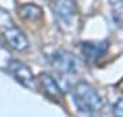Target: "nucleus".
I'll list each match as a JSON object with an SVG mask.
<instances>
[{"label":"nucleus","mask_w":123,"mask_h":117,"mask_svg":"<svg viewBox=\"0 0 123 117\" xmlns=\"http://www.w3.org/2000/svg\"><path fill=\"white\" fill-rule=\"evenodd\" d=\"M19 15L29 21H37L43 17V10L36 4H23L19 8Z\"/></svg>","instance_id":"obj_8"},{"label":"nucleus","mask_w":123,"mask_h":117,"mask_svg":"<svg viewBox=\"0 0 123 117\" xmlns=\"http://www.w3.org/2000/svg\"><path fill=\"white\" fill-rule=\"evenodd\" d=\"M3 35H4V39L7 40V43L10 44V47L15 51H26L29 48V40H27L26 35L23 33L19 28H17L15 25H10L6 29H3Z\"/></svg>","instance_id":"obj_5"},{"label":"nucleus","mask_w":123,"mask_h":117,"mask_svg":"<svg viewBox=\"0 0 123 117\" xmlns=\"http://www.w3.org/2000/svg\"><path fill=\"white\" fill-rule=\"evenodd\" d=\"M49 65L60 73L73 74L78 70V61L74 55L66 50H55L47 57Z\"/></svg>","instance_id":"obj_2"},{"label":"nucleus","mask_w":123,"mask_h":117,"mask_svg":"<svg viewBox=\"0 0 123 117\" xmlns=\"http://www.w3.org/2000/svg\"><path fill=\"white\" fill-rule=\"evenodd\" d=\"M12 23L14 22H12V19H11V17H10V14L0 8V26H3V29H6L7 26L12 25Z\"/></svg>","instance_id":"obj_10"},{"label":"nucleus","mask_w":123,"mask_h":117,"mask_svg":"<svg viewBox=\"0 0 123 117\" xmlns=\"http://www.w3.org/2000/svg\"><path fill=\"white\" fill-rule=\"evenodd\" d=\"M114 17H115V22L119 26H123V3L118 6V8L114 11Z\"/></svg>","instance_id":"obj_11"},{"label":"nucleus","mask_w":123,"mask_h":117,"mask_svg":"<svg viewBox=\"0 0 123 117\" xmlns=\"http://www.w3.org/2000/svg\"><path fill=\"white\" fill-rule=\"evenodd\" d=\"M51 8L57 22L64 25H68L77 13V6L74 0H53Z\"/></svg>","instance_id":"obj_4"},{"label":"nucleus","mask_w":123,"mask_h":117,"mask_svg":"<svg viewBox=\"0 0 123 117\" xmlns=\"http://www.w3.org/2000/svg\"><path fill=\"white\" fill-rule=\"evenodd\" d=\"M108 43L105 41H85L81 43V52L88 62H94L107 52Z\"/></svg>","instance_id":"obj_7"},{"label":"nucleus","mask_w":123,"mask_h":117,"mask_svg":"<svg viewBox=\"0 0 123 117\" xmlns=\"http://www.w3.org/2000/svg\"><path fill=\"white\" fill-rule=\"evenodd\" d=\"M110 1H111V4H114V6H119L123 3V0H110Z\"/></svg>","instance_id":"obj_12"},{"label":"nucleus","mask_w":123,"mask_h":117,"mask_svg":"<svg viewBox=\"0 0 123 117\" xmlns=\"http://www.w3.org/2000/svg\"><path fill=\"white\" fill-rule=\"evenodd\" d=\"M37 80H38L40 87L44 91V94L51 101L56 102V103H60L63 101V91H62V88L59 87L56 80L51 74H48V73H40Z\"/></svg>","instance_id":"obj_6"},{"label":"nucleus","mask_w":123,"mask_h":117,"mask_svg":"<svg viewBox=\"0 0 123 117\" xmlns=\"http://www.w3.org/2000/svg\"><path fill=\"white\" fill-rule=\"evenodd\" d=\"M7 70L15 79V81H18L25 88L33 90L36 87V79L33 76V72L30 70V68L27 66L26 63H23L22 61L11 59L8 62V65H7Z\"/></svg>","instance_id":"obj_3"},{"label":"nucleus","mask_w":123,"mask_h":117,"mask_svg":"<svg viewBox=\"0 0 123 117\" xmlns=\"http://www.w3.org/2000/svg\"><path fill=\"white\" fill-rule=\"evenodd\" d=\"M112 116L123 117V96H119L112 105Z\"/></svg>","instance_id":"obj_9"},{"label":"nucleus","mask_w":123,"mask_h":117,"mask_svg":"<svg viewBox=\"0 0 123 117\" xmlns=\"http://www.w3.org/2000/svg\"><path fill=\"white\" fill-rule=\"evenodd\" d=\"M74 103L85 117H101L103 99L96 88L86 81H78L73 87Z\"/></svg>","instance_id":"obj_1"}]
</instances>
